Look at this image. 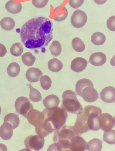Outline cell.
Instances as JSON below:
<instances>
[{"label":"cell","mask_w":115,"mask_h":151,"mask_svg":"<svg viewBox=\"0 0 115 151\" xmlns=\"http://www.w3.org/2000/svg\"><path fill=\"white\" fill-rule=\"evenodd\" d=\"M51 20L44 17L34 18L24 24L20 31L21 40L26 48L46 52V47L53 39Z\"/></svg>","instance_id":"1"},{"label":"cell","mask_w":115,"mask_h":151,"mask_svg":"<svg viewBox=\"0 0 115 151\" xmlns=\"http://www.w3.org/2000/svg\"><path fill=\"white\" fill-rule=\"evenodd\" d=\"M45 121L48 123L53 132L62 128L65 124L68 118V113L63 108L58 107L51 110L43 111Z\"/></svg>","instance_id":"2"},{"label":"cell","mask_w":115,"mask_h":151,"mask_svg":"<svg viewBox=\"0 0 115 151\" xmlns=\"http://www.w3.org/2000/svg\"><path fill=\"white\" fill-rule=\"evenodd\" d=\"M77 135L72 126H63L59 130L54 133L53 141L60 145L62 150L69 149L71 139Z\"/></svg>","instance_id":"3"},{"label":"cell","mask_w":115,"mask_h":151,"mask_svg":"<svg viewBox=\"0 0 115 151\" xmlns=\"http://www.w3.org/2000/svg\"><path fill=\"white\" fill-rule=\"evenodd\" d=\"M62 99V108L67 112L78 115L83 110V107L77 99L74 92L70 90L64 91Z\"/></svg>","instance_id":"4"},{"label":"cell","mask_w":115,"mask_h":151,"mask_svg":"<svg viewBox=\"0 0 115 151\" xmlns=\"http://www.w3.org/2000/svg\"><path fill=\"white\" fill-rule=\"evenodd\" d=\"M83 111L87 116V124L89 130L98 131L101 128L99 116L102 111L100 107L93 105L87 106L83 109Z\"/></svg>","instance_id":"5"},{"label":"cell","mask_w":115,"mask_h":151,"mask_svg":"<svg viewBox=\"0 0 115 151\" xmlns=\"http://www.w3.org/2000/svg\"><path fill=\"white\" fill-rule=\"evenodd\" d=\"M45 144L44 137L40 135H30L24 140L25 147L30 151H39Z\"/></svg>","instance_id":"6"},{"label":"cell","mask_w":115,"mask_h":151,"mask_svg":"<svg viewBox=\"0 0 115 151\" xmlns=\"http://www.w3.org/2000/svg\"><path fill=\"white\" fill-rule=\"evenodd\" d=\"M14 106L16 112L25 118H27L28 112L31 109H34L29 99L25 97L18 98L15 101Z\"/></svg>","instance_id":"7"},{"label":"cell","mask_w":115,"mask_h":151,"mask_svg":"<svg viewBox=\"0 0 115 151\" xmlns=\"http://www.w3.org/2000/svg\"><path fill=\"white\" fill-rule=\"evenodd\" d=\"M26 118L30 124L35 127L36 129L42 126L45 120V115L43 112L33 109L28 112Z\"/></svg>","instance_id":"8"},{"label":"cell","mask_w":115,"mask_h":151,"mask_svg":"<svg viewBox=\"0 0 115 151\" xmlns=\"http://www.w3.org/2000/svg\"><path fill=\"white\" fill-rule=\"evenodd\" d=\"M87 21V16L84 11L76 10L71 15V22L73 27L81 28L84 27Z\"/></svg>","instance_id":"9"},{"label":"cell","mask_w":115,"mask_h":151,"mask_svg":"<svg viewBox=\"0 0 115 151\" xmlns=\"http://www.w3.org/2000/svg\"><path fill=\"white\" fill-rule=\"evenodd\" d=\"M80 96L83 98L85 101L88 102H94L99 98L97 90L92 86H88L84 88L81 92Z\"/></svg>","instance_id":"10"},{"label":"cell","mask_w":115,"mask_h":151,"mask_svg":"<svg viewBox=\"0 0 115 151\" xmlns=\"http://www.w3.org/2000/svg\"><path fill=\"white\" fill-rule=\"evenodd\" d=\"M87 142L79 135L73 137L70 142L71 151H85L87 147Z\"/></svg>","instance_id":"11"},{"label":"cell","mask_w":115,"mask_h":151,"mask_svg":"<svg viewBox=\"0 0 115 151\" xmlns=\"http://www.w3.org/2000/svg\"><path fill=\"white\" fill-rule=\"evenodd\" d=\"M100 126L103 131H106L112 129L115 126V120L114 118L109 113L101 114L99 116Z\"/></svg>","instance_id":"12"},{"label":"cell","mask_w":115,"mask_h":151,"mask_svg":"<svg viewBox=\"0 0 115 151\" xmlns=\"http://www.w3.org/2000/svg\"><path fill=\"white\" fill-rule=\"evenodd\" d=\"M101 99L106 103H113L115 101V88L109 86L104 88L100 93Z\"/></svg>","instance_id":"13"},{"label":"cell","mask_w":115,"mask_h":151,"mask_svg":"<svg viewBox=\"0 0 115 151\" xmlns=\"http://www.w3.org/2000/svg\"><path fill=\"white\" fill-rule=\"evenodd\" d=\"M106 60V55L104 53L102 52H97L90 55L89 62L94 66H100L104 65Z\"/></svg>","instance_id":"14"},{"label":"cell","mask_w":115,"mask_h":151,"mask_svg":"<svg viewBox=\"0 0 115 151\" xmlns=\"http://www.w3.org/2000/svg\"><path fill=\"white\" fill-rule=\"evenodd\" d=\"M88 61L82 58H76L71 61V69L75 72L80 73L87 67Z\"/></svg>","instance_id":"15"},{"label":"cell","mask_w":115,"mask_h":151,"mask_svg":"<svg viewBox=\"0 0 115 151\" xmlns=\"http://www.w3.org/2000/svg\"><path fill=\"white\" fill-rule=\"evenodd\" d=\"M13 127L10 123L4 122L0 127V137L5 140L11 138L13 134Z\"/></svg>","instance_id":"16"},{"label":"cell","mask_w":115,"mask_h":151,"mask_svg":"<svg viewBox=\"0 0 115 151\" xmlns=\"http://www.w3.org/2000/svg\"><path fill=\"white\" fill-rule=\"evenodd\" d=\"M43 75L42 71L37 68L31 67L27 71L26 77L30 83L37 82Z\"/></svg>","instance_id":"17"},{"label":"cell","mask_w":115,"mask_h":151,"mask_svg":"<svg viewBox=\"0 0 115 151\" xmlns=\"http://www.w3.org/2000/svg\"><path fill=\"white\" fill-rule=\"evenodd\" d=\"M43 103L47 110H51L58 107L60 99L55 95H50L43 100Z\"/></svg>","instance_id":"18"},{"label":"cell","mask_w":115,"mask_h":151,"mask_svg":"<svg viewBox=\"0 0 115 151\" xmlns=\"http://www.w3.org/2000/svg\"><path fill=\"white\" fill-rule=\"evenodd\" d=\"M5 7L9 13L17 14L22 11L23 6L21 3H16L14 0H9L6 3Z\"/></svg>","instance_id":"19"},{"label":"cell","mask_w":115,"mask_h":151,"mask_svg":"<svg viewBox=\"0 0 115 151\" xmlns=\"http://www.w3.org/2000/svg\"><path fill=\"white\" fill-rule=\"evenodd\" d=\"M48 67L49 70L52 72H59L63 69V63L59 60L54 58L49 60L48 63Z\"/></svg>","instance_id":"20"},{"label":"cell","mask_w":115,"mask_h":151,"mask_svg":"<svg viewBox=\"0 0 115 151\" xmlns=\"http://www.w3.org/2000/svg\"><path fill=\"white\" fill-rule=\"evenodd\" d=\"M103 142L98 139H93L89 142L87 149L89 151H101Z\"/></svg>","instance_id":"21"},{"label":"cell","mask_w":115,"mask_h":151,"mask_svg":"<svg viewBox=\"0 0 115 151\" xmlns=\"http://www.w3.org/2000/svg\"><path fill=\"white\" fill-rule=\"evenodd\" d=\"M0 25L5 30H11L15 27V22L13 19L6 17L1 19L0 21Z\"/></svg>","instance_id":"22"},{"label":"cell","mask_w":115,"mask_h":151,"mask_svg":"<svg viewBox=\"0 0 115 151\" xmlns=\"http://www.w3.org/2000/svg\"><path fill=\"white\" fill-rule=\"evenodd\" d=\"M4 122L10 123L12 125L14 129L18 127L20 123L19 116L15 113H9L4 118Z\"/></svg>","instance_id":"23"},{"label":"cell","mask_w":115,"mask_h":151,"mask_svg":"<svg viewBox=\"0 0 115 151\" xmlns=\"http://www.w3.org/2000/svg\"><path fill=\"white\" fill-rule=\"evenodd\" d=\"M88 86H93V83L91 81L87 78H82L80 79L76 84V91L78 96H81L82 90Z\"/></svg>","instance_id":"24"},{"label":"cell","mask_w":115,"mask_h":151,"mask_svg":"<svg viewBox=\"0 0 115 151\" xmlns=\"http://www.w3.org/2000/svg\"><path fill=\"white\" fill-rule=\"evenodd\" d=\"M106 36L101 32H95L94 33L91 37V41L94 44L97 46L103 45L106 41Z\"/></svg>","instance_id":"25"},{"label":"cell","mask_w":115,"mask_h":151,"mask_svg":"<svg viewBox=\"0 0 115 151\" xmlns=\"http://www.w3.org/2000/svg\"><path fill=\"white\" fill-rule=\"evenodd\" d=\"M20 71V67L19 65L16 62L11 63L8 66L7 72L11 77H15L19 75Z\"/></svg>","instance_id":"26"},{"label":"cell","mask_w":115,"mask_h":151,"mask_svg":"<svg viewBox=\"0 0 115 151\" xmlns=\"http://www.w3.org/2000/svg\"><path fill=\"white\" fill-rule=\"evenodd\" d=\"M30 88L29 99L33 102H39L42 99V96L39 91L31 86V83L27 84Z\"/></svg>","instance_id":"27"},{"label":"cell","mask_w":115,"mask_h":151,"mask_svg":"<svg viewBox=\"0 0 115 151\" xmlns=\"http://www.w3.org/2000/svg\"><path fill=\"white\" fill-rule=\"evenodd\" d=\"M71 44L72 48L76 52H81L85 51L86 45L83 41L79 37H76L73 38Z\"/></svg>","instance_id":"28"},{"label":"cell","mask_w":115,"mask_h":151,"mask_svg":"<svg viewBox=\"0 0 115 151\" xmlns=\"http://www.w3.org/2000/svg\"><path fill=\"white\" fill-rule=\"evenodd\" d=\"M103 140L109 145H115V130L111 129L105 131L103 136Z\"/></svg>","instance_id":"29"},{"label":"cell","mask_w":115,"mask_h":151,"mask_svg":"<svg viewBox=\"0 0 115 151\" xmlns=\"http://www.w3.org/2000/svg\"><path fill=\"white\" fill-rule=\"evenodd\" d=\"M22 60L24 64L28 66L34 65L36 61V58L30 52H27L22 55Z\"/></svg>","instance_id":"30"},{"label":"cell","mask_w":115,"mask_h":151,"mask_svg":"<svg viewBox=\"0 0 115 151\" xmlns=\"http://www.w3.org/2000/svg\"><path fill=\"white\" fill-rule=\"evenodd\" d=\"M50 50L51 53L54 57L60 55L62 52V47L58 41H54L50 46Z\"/></svg>","instance_id":"31"},{"label":"cell","mask_w":115,"mask_h":151,"mask_svg":"<svg viewBox=\"0 0 115 151\" xmlns=\"http://www.w3.org/2000/svg\"><path fill=\"white\" fill-rule=\"evenodd\" d=\"M23 52H24V47L23 45L19 42L14 43L11 47V54L15 57H18L21 56Z\"/></svg>","instance_id":"32"},{"label":"cell","mask_w":115,"mask_h":151,"mask_svg":"<svg viewBox=\"0 0 115 151\" xmlns=\"http://www.w3.org/2000/svg\"><path fill=\"white\" fill-rule=\"evenodd\" d=\"M54 11H57V14H59L57 17L54 18V20L57 22H61L64 21L67 18L68 15V11L66 8L64 7L60 10L57 11L56 9H54Z\"/></svg>","instance_id":"33"},{"label":"cell","mask_w":115,"mask_h":151,"mask_svg":"<svg viewBox=\"0 0 115 151\" xmlns=\"http://www.w3.org/2000/svg\"><path fill=\"white\" fill-rule=\"evenodd\" d=\"M40 81L41 86L44 90H47L51 88L52 81L50 77L46 75L42 76L40 78Z\"/></svg>","instance_id":"34"},{"label":"cell","mask_w":115,"mask_h":151,"mask_svg":"<svg viewBox=\"0 0 115 151\" xmlns=\"http://www.w3.org/2000/svg\"><path fill=\"white\" fill-rule=\"evenodd\" d=\"M32 5L37 8L45 7L49 2V0H32Z\"/></svg>","instance_id":"35"},{"label":"cell","mask_w":115,"mask_h":151,"mask_svg":"<svg viewBox=\"0 0 115 151\" xmlns=\"http://www.w3.org/2000/svg\"><path fill=\"white\" fill-rule=\"evenodd\" d=\"M106 26L110 30L115 31V15L111 16L108 19Z\"/></svg>","instance_id":"36"},{"label":"cell","mask_w":115,"mask_h":151,"mask_svg":"<svg viewBox=\"0 0 115 151\" xmlns=\"http://www.w3.org/2000/svg\"><path fill=\"white\" fill-rule=\"evenodd\" d=\"M85 0H69V4L74 9H77L84 3Z\"/></svg>","instance_id":"37"},{"label":"cell","mask_w":115,"mask_h":151,"mask_svg":"<svg viewBox=\"0 0 115 151\" xmlns=\"http://www.w3.org/2000/svg\"><path fill=\"white\" fill-rule=\"evenodd\" d=\"M47 151H62V148L59 144L54 142L49 146Z\"/></svg>","instance_id":"38"},{"label":"cell","mask_w":115,"mask_h":151,"mask_svg":"<svg viewBox=\"0 0 115 151\" xmlns=\"http://www.w3.org/2000/svg\"><path fill=\"white\" fill-rule=\"evenodd\" d=\"M7 49L3 44L0 43V57L2 58L6 54Z\"/></svg>","instance_id":"39"},{"label":"cell","mask_w":115,"mask_h":151,"mask_svg":"<svg viewBox=\"0 0 115 151\" xmlns=\"http://www.w3.org/2000/svg\"><path fill=\"white\" fill-rule=\"evenodd\" d=\"M94 1L96 4L101 5L105 3L107 0H94Z\"/></svg>","instance_id":"40"},{"label":"cell","mask_w":115,"mask_h":151,"mask_svg":"<svg viewBox=\"0 0 115 151\" xmlns=\"http://www.w3.org/2000/svg\"><path fill=\"white\" fill-rule=\"evenodd\" d=\"M0 151H7V147L4 144H0Z\"/></svg>","instance_id":"41"},{"label":"cell","mask_w":115,"mask_h":151,"mask_svg":"<svg viewBox=\"0 0 115 151\" xmlns=\"http://www.w3.org/2000/svg\"><path fill=\"white\" fill-rule=\"evenodd\" d=\"M111 64L113 66H115V55L111 60Z\"/></svg>","instance_id":"42"},{"label":"cell","mask_w":115,"mask_h":151,"mask_svg":"<svg viewBox=\"0 0 115 151\" xmlns=\"http://www.w3.org/2000/svg\"><path fill=\"white\" fill-rule=\"evenodd\" d=\"M19 151H30L29 150V149H27V148H26V149H22V150H20Z\"/></svg>","instance_id":"43"},{"label":"cell","mask_w":115,"mask_h":151,"mask_svg":"<svg viewBox=\"0 0 115 151\" xmlns=\"http://www.w3.org/2000/svg\"><path fill=\"white\" fill-rule=\"evenodd\" d=\"M62 151H71L69 149H66V150H63Z\"/></svg>","instance_id":"44"},{"label":"cell","mask_w":115,"mask_h":151,"mask_svg":"<svg viewBox=\"0 0 115 151\" xmlns=\"http://www.w3.org/2000/svg\"><path fill=\"white\" fill-rule=\"evenodd\" d=\"M1 106H0V115H1Z\"/></svg>","instance_id":"45"},{"label":"cell","mask_w":115,"mask_h":151,"mask_svg":"<svg viewBox=\"0 0 115 151\" xmlns=\"http://www.w3.org/2000/svg\"><path fill=\"white\" fill-rule=\"evenodd\" d=\"M114 119H115V116H114Z\"/></svg>","instance_id":"46"},{"label":"cell","mask_w":115,"mask_h":151,"mask_svg":"<svg viewBox=\"0 0 115 151\" xmlns=\"http://www.w3.org/2000/svg\"></svg>","instance_id":"47"}]
</instances>
